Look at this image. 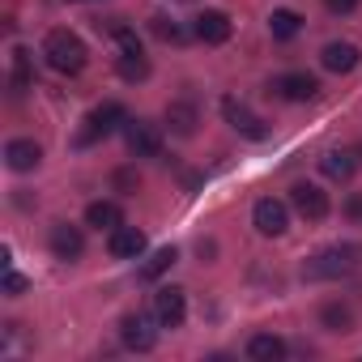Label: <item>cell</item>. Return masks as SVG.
<instances>
[{"mask_svg": "<svg viewBox=\"0 0 362 362\" xmlns=\"http://www.w3.org/2000/svg\"><path fill=\"white\" fill-rule=\"evenodd\" d=\"M358 256H362V247H354V243L324 247L320 256H311V260L303 264V277H307V281H337V277H345V273L358 269Z\"/></svg>", "mask_w": 362, "mask_h": 362, "instance_id": "6da1fadb", "label": "cell"}, {"mask_svg": "<svg viewBox=\"0 0 362 362\" xmlns=\"http://www.w3.org/2000/svg\"><path fill=\"white\" fill-rule=\"evenodd\" d=\"M43 56H47V64L56 69V73H81L86 69V43L73 35V30H52L47 39H43Z\"/></svg>", "mask_w": 362, "mask_h": 362, "instance_id": "7a4b0ae2", "label": "cell"}, {"mask_svg": "<svg viewBox=\"0 0 362 362\" xmlns=\"http://www.w3.org/2000/svg\"><path fill=\"white\" fill-rule=\"evenodd\" d=\"M222 115H226V124H230L239 136H247V141H264V136H269L264 119H260L247 103H239V98H222Z\"/></svg>", "mask_w": 362, "mask_h": 362, "instance_id": "3957f363", "label": "cell"}, {"mask_svg": "<svg viewBox=\"0 0 362 362\" xmlns=\"http://www.w3.org/2000/svg\"><path fill=\"white\" fill-rule=\"evenodd\" d=\"M158 315L149 320V315H141V311H128L124 320H119V337H124V345L128 349H136V354H145V349H153L158 345Z\"/></svg>", "mask_w": 362, "mask_h": 362, "instance_id": "277c9868", "label": "cell"}, {"mask_svg": "<svg viewBox=\"0 0 362 362\" xmlns=\"http://www.w3.org/2000/svg\"><path fill=\"white\" fill-rule=\"evenodd\" d=\"M119 124H128V119H124V107H119V103H103V107H94V111H90V119H86V128H81L77 145H94L98 136L115 132Z\"/></svg>", "mask_w": 362, "mask_h": 362, "instance_id": "5b68a950", "label": "cell"}, {"mask_svg": "<svg viewBox=\"0 0 362 362\" xmlns=\"http://www.w3.org/2000/svg\"><path fill=\"white\" fill-rule=\"evenodd\" d=\"M252 222H256V230H260V235L277 239V235H286V226H290V209H286V201H277V197H264V201H256V209H252Z\"/></svg>", "mask_w": 362, "mask_h": 362, "instance_id": "8992f818", "label": "cell"}, {"mask_svg": "<svg viewBox=\"0 0 362 362\" xmlns=\"http://www.w3.org/2000/svg\"><path fill=\"white\" fill-rule=\"evenodd\" d=\"M124 141H128V149L136 158H158V149H162V132L149 119H128L124 124Z\"/></svg>", "mask_w": 362, "mask_h": 362, "instance_id": "52a82bcc", "label": "cell"}, {"mask_svg": "<svg viewBox=\"0 0 362 362\" xmlns=\"http://www.w3.org/2000/svg\"><path fill=\"white\" fill-rule=\"evenodd\" d=\"M290 205L298 209V218H307V222H324L328 218V192L324 188H315V184H298L294 192H290Z\"/></svg>", "mask_w": 362, "mask_h": 362, "instance_id": "ba28073f", "label": "cell"}, {"mask_svg": "<svg viewBox=\"0 0 362 362\" xmlns=\"http://www.w3.org/2000/svg\"><path fill=\"white\" fill-rule=\"evenodd\" d=\"M153 315H158V324H162V328H179V324H184V315H188L184 290L162 286V290L153 294Z\"/></svg>", "mask_w": 362, "mask_h": 362, "instance_id": "9c48e42d", "label": "cell"}, {"mask_svg": "<svg viewBox=\"0 0 362 362\" xmlns=\"http://www.w3.org/2000/svg\"><path fill=\"white\" fill-rule=\"evenodd\" d=\"M39 162H43V149H39V141H30V136H18V141H9V145H5V166H9V170L26 175V170H35Z\"/></svg>", "mask_w": 362, "mask_h": 362, "instance_id": "30bf717a", "label": "cell"}, {"mask_svg": "<svg viewBox=\"0 0 362 362\" xmlns=\"http://www.w3.org/2000/svg\"><path fill=\"white\" fill-rule=\"evenodd\" d=\"M52 252H56V260H77V256L86 252V235H81V226H73V222H56V226H52Z\"/></svg>", "mask_w": 362, "mask_h": 362, "instance_id": "8fae6325", "label": "cell"}, {"mask_svg": "<svg viewBox=\"0 0 362 362\" xmlns=\"http://www.w3.org/2000/svg\"><path fill=\"white\" fill-rule=\"evenodd\" d=\"M273 90H277L286 103H311V98L320 94V81L307 77V73H286V77L273 81Z\"/></svg>", "mask_w": 362, "mask_h": 362, "instance_id": "7c38bea8", "label": "cell"}, {"mask_svg": "<svg viewBox=\"0 0 362 362\" xmlns=\"http://www.w3.org/2000/svg\"><path fill=\"white\" fill-rule=\"evenodd\" d=\"M230 18L222 13V9H205L201 18H197V39L201 43H209V47H218V43H226L230 39Z\"/></svg>", "mask_w": 362, "mask_h": 362, "instance_id": "4fadbf2b", "label": "cell"}, {"mask_svg": "<svg viewBox=\"0 0 362 362\" xmlns=\"http://www.w3.org/2000/svg\"><path fill=\"white\" fill-rule=\"evenodd\" d=\"M166 124H170V132H175V136H192V132H197V124H201L197 103H192V98H175V103L166 107Z\"/></svg>", "mask_w": 362, "mask_h": 362, "instance_id": "5bb4252c", "label": "cell"}, {"mask_svg": "<svg viewBox=\"0 0 362 362\" xmlns=\"http://www.w3.org/2000/svg\"><path fill=\"white\" fill-rule=\"evenodd\" d=\"M358 60H362V52H358L354 43H328V47L320 52V64H324L328 73H354Z\"/></svg>", "mask_w": 362, "mask_h": 362, "instance_id": "9a60e30c", "label": "cell"}, {"mask_svg": "<svg viewBox=\"0 0 362 362\" xmlns=\"http://www.w3.org/2000/svg\"><path fill=\"white\" fill-rule=\"evenodd\" d=\"M107 247H111V256H115V260H136V256L145 252V235H141L136 226H115Z\"/></svg>", "mask_w": 362, "mask_h": 362, "instance_id": "2e32d148", "label": "cell"}, {"mask_svg": "<svg viewBox=\"0 0 362 362\" xmlns=\"http://www.w3.org/2000/svg\"><path fill=\"white\" fill-rule=\"evenodd\" d=\"M247 358H252V362H281V358H286V341H281L277 332H256V337L247 341Z\"/></svg>", "mask_w": 362, "mask_h": 362, "instance_id": "e0dca14e", "label": "cell"}, {"mask_svg": "<svg viewBox=\"0 0 362 362\" xmlns=\"http://www.w3.org/2000/svg\"><path fill=\"white\" fill-rule=\"evenodd\" d=\"M86 226H94V230H115V226H124V214H119L115 201H94V205L86 209Z\"/></svg>", "mask_w": 362, "mask_h": 362, "instance_id": "ac0fdd59", "label": "cell"}, {"mask_svg": "<svg viewBox=\"0 0 362 362\" xmlns=\"http://www.w3.org/2000/svg\"><path fill=\"white\" fill-rule=\"evenodd\" d=\"M320 170L332 179V184H345V179H354V158H349V153H341V149H332V153H324V158H320Z\"/></svg>", "mask_w": 362, "mask_h": 362, "instance_id": "d6986e66", "label": "cell"}, {"mask_svg": "<svg viewBox=\"0 0 362 362\" xmlns=\"http://www.w3.org/2000/svg\"><path fill=\"white\" fill-rule=\"evenodd\" d=\"M320 324H324L328 332H349V328H354V311H349L345 303H324V307H320Z\"/></svg>", "mask_w": 362, "mask_h": 362, "instance_id": "ffe728a7", "label": "cell"}, {"mask_svg": "<svg viewBox=\"0 0 362 362\" xmlns=\"http://www.w3.org/2000/svg\"><path fill=\"white\" fill-rule=\"evenodd\" d=\"M115 69H119L124 81H145V77H149V60H145V52H124V56L115 60Z\"/></svg>", "mask_w": 362, "mask_h": 362, "instance_id": "44dd1931", "label": "cell"}, {"mask_svg": "<svg viewBox=\"0 0 362 362\" xmlns=\"http://www.w3.org/2000/svg\"><path fill=\"white\" fill-rule=\"evenodd\" d=\"M269 30H273V39H281V43H286V39H294V35L303 30V18H298V13H290V9H277V13L269 18Z\"/></svg>", "mask_w": 362, "mask_h": 362, "instance_id": "7402d4cb", "label": "cell"}, {"mask_svg": "<svg viewBox=\"0 0 362 362\" xmlns=\"http://www.w3.org/2000/svg\"><path fill=\"white\" fill-rule=\"evenodd\" d=\"M30 52H13V73H9V86H13V94H22V90H30Z\"/></svg>", "mask_w": 362, "mask_h": 362, "instance_id": "603a6c76", "label": "cell"}, {"mask_svg": "<svg viewBox=\"0 0 362 362\" xmlns=\"http://www.w3.org/2000/svg\"><path fill=\"white\" fill-rule=\"evenodd\" d=\"M175 260H179V252H175V247H162V252H153V256L145 260L141 277H145V281H153V277H162V273H166V269H170Z\"/></svg>", "mask_w": 362, "mask_h": 362, "instance_id": "cb8c5ba5", "label": "cell"}, {"mask_svg": "<svg viewBox=\"0 0 362 362\" xmlns=\"http://www.w3.org/2000/svg\"><path fill=\"white\" fill-rule=\"evenodd\" d=\"M149 30H153L162 43H184V30H179V22H175V18H166V13H158V18L149 22Z\"/></svg>", "mask_w": 362, "mask_h": 362, "instance_id": "d4e9b609", "label": "cell"}, {"mask_svg": "<svg viewBox=\"0 0 362 362\" xmlns=\"http://www.w3.org/2000/svg\"><path fill=\"white\" fill-rule=\"evenodd\" d=\"M111 184H115V192H124V197H128V192H136V188H141V175L124 166V170H115V175H111Z\"/></svg>", "mask_w": 362, "mask_h": 362, "instance_id": "484cf974", "label": "cell"}, {"mask_svg": "<svg viewBox=\"0 0 362 362\" xmlns=\"http://www.w3.org/2000/svg\"><path fill=\"white\" fill-rule=\"evenodd\" d=\"M345 218L349 222H362V192H349L345 197Z\"/></svg>", "mask_w": 362, "mask_h": 362, "instance_id": "4316f807", "label": "cell"}, {"mask_svg": "<svg viewBox=\"0 0 362 362\" xmlns=\"http://www.w3.org/2000/svg\"><path fill=\"white\" fill-rule=\"evenodd\" d=\"M5 290H9V294H26V277L9 269V273H5Z\"/></svg>", "mask_w": 362, "mask_h": 362, "instance_id": "83f0119b", "label": "cell"}, {"mask_svg": "<svg viewBox=\"0 0 362 362\" xmlns=\"http://www.w3.org/2000/svg\"><path fill=\"white\" fill-rule=\"evenodd\" d=\"M328 9L332 13H349V9H358V0H328Z\"/></svg>", "mask_w": 362, "mask_h": 362, "instance_id": "f1b7e54d", "label": "cell"}]
</instances>
